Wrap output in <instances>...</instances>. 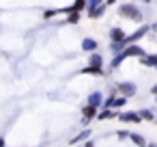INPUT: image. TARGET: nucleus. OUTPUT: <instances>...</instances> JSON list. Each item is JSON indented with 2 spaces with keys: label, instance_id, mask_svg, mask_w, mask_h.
Instances as JSON below:
<instances>
[{
  "label": "nucleus",
  "instance_id": "obj_1",
  "mask_svg": "<svg viewBox=\"0 0 157 147\" xmlns=\"http://www.w3.org/2000/svg\"><path fill=\"white\" fill-rule=\"evenodd\" d=\"M116 13L121 18H127V20H133V22H142V11L138 7H133V5H118Z\"/></svg>",
  "mask_w": 157,
  "mask_h": 147
},
{
  "label": "nucleus",
  "instance_id": "obj_2",
  "mask_svg": "<svg viewBox=\"0 0 157 147\" xmlns=\"http://www.w3.org/2000/svg\"><path fill=\"white\" fill-rule=\"evenodd\" d=\"M114 87H116V93L123 95V97H127V100L138 95V87H136L133 82H129V80H121V82H116Z\"/></svg>",
  "mask_w": 157,
  "mask_h": 147
},
{
  "label": "nucleus",
  "instance_id": "obj_3",
  "mask_svg": "<svg viewBox=\"0 0 157 147\" xmlns=\"http://www.w3.org/2000/svg\"><path fill=\"white\" fill-rule=\"evenodd\" d=\"M103 100H105V95H103V91H99V89H95V91H90V93L86 95V104H88V106H95V108H103Z\"/></svg>",
  "mask_w": 157,
  "mask_h": 147
},
{
  "label": "nucleus",
  "instance_id": "obj_4",
  "mask_svg": "<svg viewBox=\"0 0 157 147\" xmlns=\"http://www.w3.org/2000/svg\"><path fill=\"white\" fill-rule=\"evenodd\" d=\"M116 119L121 123H140L142 121V117L138 115V110H123V112L116 115Z\"/></svg>",
  "mask_w": 157,
  "mask_h": 147
},
{
  "label": "nucleus",
  "instance_id": "obj_5",
  "mask_svg": "<svg viewBox=\"0 0 157 147\" xmlns=\"http://www.w3.org/2000/svg\"><path fill=\"white\" fill-rule=\"evenodd\" d=\"M80 112H82V119H80V121H82L84 125H88V123H90L93 119H97V112H99V108H95V106H88V104H84Z\"/></svg>",
  "mask_w": 157,
  "mask_h": 147
},
{
  "label": "nucleus",
  "instance_id": "obj_6",
  "mask_svg": "<svg viewBox=\"0 0 157 147\" xmlns=\"http://www.w3.org/2000/svg\"><path fill=\"white\" fill-rule=\"evenodd\" d=\"M121 54H123L125 59H142V56H144V50H142L138 43H129Z\"/></svg>",
  "mask_w": 157,
  "mask_h": 147
},
{
  "label": "nucleus",
  "instance_id": "obj_7",
  "mask_svg": "<svg viewBox=\"0 0 157 147\" xmlns=\"http://www.w3.org/2000/svg\"><path fill=\"white\" fill-rule=\"evenodd\" d=\"M105 2L103 5H99V7H95V9H90V11H86V18L88 20H99V18H103L105 15Z\"/></svg>",
  "mask_w": 157,
  "mask_h": 147
},
{
  "label": "nucleus",
  "instance_id": "obj_8",
  "mask_svg": "<svg viewBox=\"0 0 157 147\" xmlns=\"http://www.w3.org/2000/svg\"><path fill=\"white\" fill-rule=\"evenodd\" d=\"M146 33H151V26H148V24H144V26H140V28H138V31H136L133 35H127V41H129V43H133V41H138V39H142V37H144Z\"/></svg>",
  "mask_w": 157,
  "mask_h": 147
},
{
  "label": "nucleus",
  "instance_id": "obj_9",
  "mask_svg": "<svg viewBox=\"0 0 157 147\" xmlns=\"http://www.w3.org/2000/svg\"><path fill=\"white\" fill-rule=\"evenodd\" d=\"M97 48H99V43H97V39H93V37H84L82 39V50L84 52H97Z\"/></svg>",
  "mask_w": 157,
  "mask_h": 147
},
{
  "label": "nucleus",
  "instance_id": "obj_10",
  "mask_svg": "<svg viewBox=\"0 0 157 147\" xmlns=\"http://www.w3.org/2000/svg\"><path fill=\"white\" fill-rule=\"evenodd\" d=\"M86 65H88V67H95V69H103V56L97 54V52H93V54L88 56Z\"/></svg>",
  "mask_w": 157,
  "mask_h": 147
},
{
  "label": "nucleus",
  "instance_id": "obj_11",
  "mask_svg": "<svg viewBox=\"0 0 157 147\" xmlns=\"http://www.w3.org/2000/svg\"><path fill=\"white\" fill-rule=\"evenodd\" d=\"M116 115H118V110H114V108H101L97 112V119L99 121H108V119H116Z\"/></svg>",
  "mask_w": 157,
  "mask_h": 147
},
{
  "label": "nucleus",
  "instance_id": "obj_12",
  "mask_svg": "<svg viewBox=\"0 0 157 147\" xmlns=\"http://www.w3.org/2000/svg\"><path fill=\"white\" fill-rule=\"evenodd\" d=\"M90 134H93V130L90 128H86V130H82V132H78L73 138H71V145H78V143H86L88 138H90Z\"/></svg>",
  "mask_w": 157,
  "mask_h": 147
},
{
  "label": "nucleus",
  "instance_id": "obj_13",
  "mask_svg": "<svg viewBox=\"0 0 157 147\" xmlns=\"http://www.w3.org/2000/svg\"><path fill=\"white\" fill-rule=\"evenodd\" d=\"M127 46H129V41H127V39H123V41H112V43H110V52L116 56V54H121Z\"/></svg>",
  "mask_w": 157,
  "mask_h": 147
},
{
  "label": "nucleus",
  "instance_id": "obj_14",
  "mask_svg": "<svg viewBox=\"0 0 157 147\" xmlns=\"http://www.w3.org/2000/svg\"><path fill=\"white\" fill-rule=\"evenodd\" d=\"M140 63L144 67H151V69H157V54H144L140 59Z\"/></svg>",
  "mask_w": 157,
  "mask_h": 147
},
{
  "label": "nucleus",
  "instance_id": "obj_15",
  "mask_svg": "<svg viewBox=\"0 0 157 147\" xmlns=\"http://www.w3.org/2000/svg\"><path fill=\"white\" fill-rule=\"evenodd\" d=\"M138 115L142 117V121H151V123H155V121H157L155 110H151V108H140V110H138Z\"/></svg>",
  "mask_w": 157,
  "mask_h": 147
},
{
  "label": "nucleus",
  "instance_id": "obj_16",
  "mask_svg": "<svg viewBox=\"0 0 157 147\" xmlns=\"http://www.w3.org/2000/svg\"><path fill=\"white\" fill-rule=\"evenodd\" d=\"M123 39H127V35L123 33V28H118V26L110 28V41H123Z\"/></svg>",
  "mask_w": 157,
  "mask_h": 147
},
{
  "label": "nucleus",
  "instance_id": "obj_17",
  "mask_svg": "<svg viewBox=\"0 0 157 147\" xmlns=\"http://www.w3.org/2000/svg\"><path fill=\"white\" fill-rule=\"evenodd\" d=\"M129 141L136 145V147H146V138L138 132H129Z\"/></svg>",
  "mask_w": 157,
  "mask_h": 147
},
{
  "label": "nucleus",
  "instance_id": "obj_18",
  "mask_svg": "<svg viewBox=\"0 0 157 147\" xmlns=\"http://www.w3.org/2000/svg\"><path fill=\"white\" fill-rule=\"evenodd\" d=\"M127 59L123 56V54H116V56H112V61H110V69H118L123 63H125Z\"/></svg>",
  "mask_w": 157,
  "mask_h": 147
},
{
  "label": "nucleus",
  "instance_id": "obj_19",
  "mask_svg": "<svg viewBox=\"0 0 157 147\" xmlns=\"http://www.w3.org/2000/svg\"><path fill=\"white\" fill-rule=\"evenodd\" d=\"M125 104H127V97H123V95H116V97L112 100V108H114V110H116V108H123Z\"/></svg>",
  "mask_w": 157,
  "mask_h": 147
},
{
  "label": "nucleus",
  "instance_id": "obj_20",
  "mask_svg": "<svg viewBox=\"0 0 157 147\" xmlns=\"http://www.w3.org/2000/svg\"><path fill=\"white\" fill-rule=\"evenodd\" d=\"M82 74H86V76H103V69H95V67H84L82 69Z\"/></svg>",
  "mask_w": 157,
  "mask_h": 147
},
{
  "label": "nucleus",
  "instance_id": "obj_21",
  "mask_svg": "<svg viewBox=\"0 0 157 147\" xmlns=\"http://www.w3.org/2000/svg\"><path fill=\"white\" fill-rule=\"evenodd\" d=\"M71 7H73V11L82 13V11H86V0H75V2H73Z\"/></svg>",
  "mask_w": 157,
  "mask_h": 147
},
{
  "label": "nucleus",
  "instance_id": "obj_22",
  "mask_svg": "<svg viewBox=\"0 0 157 147\" xmlns=\"http://www.w3.org/2000/svg\"><path fill=\"white\" fill-rule=\"evenodd\" d=\"M103 2H105V0H86V11H90V9H95V7H99Z\"/></svg>",
  "mask_w": 157,
  "mask_h": 147
},
{
  "label": "nucleus",
  "instance_id": "obj_23",
  "mask_svg": "<svg viewBox=\"0 0 157 147\" xmlns=\"http://www.w3.org/2000/svg\"><path fill=\"white\" fill-rule=\"evenodd\" d=\"M78 22H80V13L78 11H71L69 18H67V24H78Z\"/></svg>",
  "mask_w": 157,
  "mask_h": 147
},
{
  "label": "nucleus",
  "instance_id": "obj_24",
  "mask_svg": "<svg viewBox=\"0 0 157 147\" xmlns=\"http://www.w3.org/2000/svg\"><path fill=\"white\" fill-rule=\"evenodd\" d=\"M58 13H60V9H48V11L43 13V18H45V20H50V18H54V15H58Z\"/></svg>",
  "mask_w": 157,
  "mask_h": 147
},
{
  "label": "nucleus",
  "instance_id": "obj_25",
  "mask_svg": "<svg viewBox=\"0 0 157 147\" xmlns=\"http://www.w3.org/2000/svg\"><path fill=\"white\" fill-rule=\"evenodd\" d=\"M116 138H118V141H125V138H129V132H127V130H118V132H116Z\"/></svg>",
  "mask_w": 157,
  "mask_h": 147
},
{
  "label": "nucleus",
  "instance_id": "obj_26",
  "mask_svg": "<svg viewBox=\"0 0 157 147\" xmlns=\"http://www.w3.org/2000/svg\"><path fill=\"white\" fill-rule=\"evenodd\" d=\"M82 147H95V143L93 141H86V143H82Z\"/></svg>",
  "mask_w": 157,
  "mask_h": 147
},
{
  "label": "nucleus",
  "instance_id": "obj_27",
  "mask_svg": "<svg viewBox=\"0 0 157 147\" xmlns=\"http://www.w3.org/2000/svg\"><path fill=\"white\" fill-rule=\"evenodd\" d=\"M151 93H153V95H157V82H155V84L151 87Z\"/></svg>",
  "mask_w": 157,
  "mask_h": 147
},
{
  "label": "nucleus",
  "instance_id": "obj_28",
  "mask_svg": "<svg viewBox=\"0 0 157 147\" xmlns=\"http://www.w3.org/2000/svg\"><path fill=\"white\" fill-rule=\"evenodd\" d=\"M148 26H151V33H157V22L155 24H148Z\"/></svg>",
  "mask_w": 157,
  "mask_h": 147
},
{
  "label": "nucleus",
  "instance_id": "obj_29",
  "mask_svg": "<svg viewBox=\"0 0 157 147\" xmlns=\"http://www.w3.org/2000/svg\"><path fill=\"white\" fill-rule=\"evenodd\" d=\"M0 147H7V141H5V136H0Z\"/></svg>",
  "mask_w": 157,
  "mask_h": 147
},
{
  "label": "nucleus",
  "instance_id": "obj_30",
  "mask_svg": "<svg viewBox=\"0 0 157 147\" xmlns=\"http://www.w3.org/2000/svg\"><path fill=\"white\" fill-rule=\"evenodd\" d=\"M110 5H116V0H105V7H110Z\"/></svg>",
  "mask_w": 157,
  "mask_h": 147
},
{
  "label": "nucleus",
  "instance_id": "obj_31",
  "mask_svg": "<svg viewBox=\"0 0 157 147\" xmlns=\"http://www.w3.org/2000/svg\"><path fill=\"white\" fill-rule=\"evenodd\" d=\"M146 147H157V143L153 141V143H146Z\"/></svg>",
  "mask_w": 157,
  "mask_h": 147
},
{
  "label": "nucleus",
  "instance_id": "obj_32",
  "mask_svg": "<svg viewBox=\"0 0 157 147\" xmlns=\"http://www.w3.org/2000/svg\"><path fill=\"white\" fill-rule=\"evenodd\" d=\"M153 97H155V104H157V95H153Z\"/></svg>",
  "mask_w": 157,
  "mask_h": 147
},
{
  "label": "nucleus",
  "instance_id": "obj_33",
  "mask_svg": "<svg viewBox=\"0 0 157 147\" xmlns=\"http://www.w3.org/2000/svg\"><path fill=\"white\" fill-rule=\"evenodd\" d=\"M155 123H157V121H155Z\"/></svg>",
  "mask_w": 157,
  "mask_h": 147
}]
</instances>
